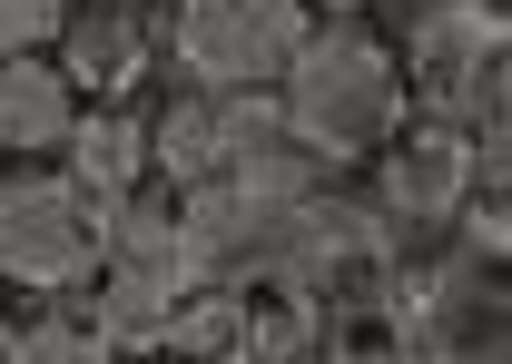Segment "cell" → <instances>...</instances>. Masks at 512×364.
<instances>
[{"label": "cell", "instance_id": "5b68a950", "mask_svg": "<svg viewBox=\"0 0 512 364\" xmlns=\"http://www.w3.org/2000/svg\"><path fill=\"white\" fill-rule=\"evenodd\" d=\"M306 30V0H168V60L188 89H276Z\"/></svg>", "mask_w": 512, "mask_h": 364}, {"label": "cell", "instance_id": "9a60e30c", "mask_svg": "<svg viewBox=\"0 0 512 364\" xmlns=\"http://www.w3.org/2000/svg\"><path fill=\"white\" fill-rule=\"evenodd\" d=\"M306 10H316V20H365L375 0H306Z\"/></svg>", "mask_w": 512, "mask_h": 364}, {"label": "cell", "instance_id": "52a82bcc", "mask_svg": "<svg viewBox=\"0 0 512 364\" xmlns=\"http://www.w3.org/2000/svg\"><path fill=\"white\" fill-rule=\"evenodd\" d=\"M404 325H414V355H444V364H473V355H503L512 345V296H503V256L453 237L434 266L404 256Z\"/></svg>", "mask_w": 512, "mask_h": 364}, {"label": "cell", "instance_id": "277c9868", "mask_svg": "<svg viewBox=\"0 0 512 364\" xmlns=\"http://www.w3.org/2000/svg\"><path fill=\"white\" fill-rule=\"evenodd\" d=\"M89 266H99V197L69 168L10 158L0 168V286L69 296V286H89Z\"/></svg>", "mask_w": 512, "mask_h": 364}, {"label": "cell", "instance_id": "2e32d148", "mask_svg": "<svg viewBox=\"0 0 512 364\" xmlns=\"http://www.w3.org/2000/svg\"><path fill=\"white\" fill-rule=\"evenodd\" d=\"M128 10H148V0H128Z\"/></svg>", "mask_w": 512, "mask_h": 364}, {"label": "cell", "instance_id": "8992f818", "mask_svg": "<svg viewBox=\"0 0 512 364\" xmlns=\"http://www.w3.org/2000/svg\"><path fill=\"white\" fill-rule=\"evenodd\" d=\"M365 168H375L365 197H375V217L404 246H414V237H453L463 197H473V187H503V178H483V148H473L453 119H434V109H424V119H394Z\"/></svg>", "mask_w": 512, "mask_h": 364}, {"label": "cell", "instance_id": "3957f363", "mask_svg": "<svg viewBox=\"0 0 512 364\" xmlns=\"http://www.w3.org/2000/svg\"><path fill=\"white\" fill-rule=\"evenodd\" d=\"M188 237H178V197H158V178L99 207V266H89V315L109 335V355H158L168 305L188 296Z\"/></svg>", "mask_w": 512, "mask_h": 364}, {"label": "cell", "instance_id": "8fae6325", "mask_svg": "<svg viewBox=\"0 0 512 364\" xmlns=\"http://www.w3.org/2000/svg\"><path fill=\"white\" fill-rule=\"evenodd\" d=\"M69 119H79V89L60 79V60L10 50L0 60V158H60Z\"/></svg>", "mask_w": 512, "mask_h": 364}, {"label": "cell", "instance_id": "7a4b0ae2", "mask_svg": "<svg viewBox=\"0 0 512 364\" xmlns=\"http://www.w3.org/2000/svg\"><path fill=\"white\" fill-rule=\"evenodd\" d=\"M404 99H424L434 119H453L483 148V178H503V138H512V20L503 0H414L404 30Z\"/></svg>", "mask_w": 512, "mask_h": 364}, {"label": "cell", "instance_id": "5bb4252c", "mask_svg": "<svg viewBox=\"0 0 512 364\" xmlns=\"http://www.w3.org/2000/svg\"><path fill=\"white\" fill-rule=\"evenodd\" d=\"M69 20V0H0V60L10 50H50Z\"/></svg>", "mask_w": 512, "mask_h": 364}, {"label": "cell", "instance_id": "ba28073f", "mask_svg": "<svg viewBox=\"0 0 512 364\" xmlns=\"http://www.w3.org/2000/svg\"><path fill=\"white\" fill-rule=\"evenodd\" d=\"M266 128H286L276 89H178L148 119V178H168V197L178 187H217Z\"/></svg>", "mask_w": 512, "mask_h": 364}, {"label": "cell", "instance_id": "30bf717a", "mask_svg": "<svg viewBox=\"0 0 512 364\" xmlns=\"http://www.w3.org/2000/svg\"><path fill=\"white\" fill-rule=\"evenodd\" d=\"M60 168L99 207L128 197V187H148V109H128V99H79V119L60 138Z\"/></svg>", "mask_w": 512, "mask_h": 364}, {"label": "cell", "instance_id": "6da1fadb", "mask_svg": "<svg viewBox=\"0 0 512 364\" xmlns=\"http://www.w3.org/2000/svg\"><path fill=\"white\" fill-rule=\"evenodd\" d=\"M276 119L296 148H316L325 168H365L384 128L404 119V60L365 20H316L296 40V60L276 69Z\"/></svg>", "mask_w": 512, "mask_h": 364}, {"label": "cell", "instance_id": "4fadbf2b", "mask_svg": "<svg viewBox=\"0 0 512 364\" xmlns=\"http://www.w3.org/2000/svg\"><path fill=\"white\" fill-rule=\"evenodd\" d=\"M40 315H20V325H0V355L10 364H89L109 355V335H99V315H89V296L69 286V296H30Z\"/></svg>", "mask_w": 512, "mask_h": 364}, {"label": "cell", "instance_id": "9c48e42d", "mask_svg": "<svg viewBox=\"0 0 512 364\" xmlns=\"http://www.w3.org/2000/svg\"><path fill=\"white\" fill-rule=\"evenodd\" d=\"M50 60L79 99H138V79L158 69V30L128 10V0H69Z\"/></svg>", "mask_w": 512, "mask_h": 364}, {"label": "cell", "instance_id": "7c38bea8", "mask_svg": "<svg viewBox=\"0 0 512 364\" xmlns=\"http://www.w3.org/2000/svg\"><path fill=\"white\" fill-rule=\"evenodd\" d=\"M256 345V296L237 286H188L158 325V355H188V364H247Z\"/></svg>", "mask_w": 512, "mask_h": 364}]
</instances>
